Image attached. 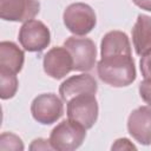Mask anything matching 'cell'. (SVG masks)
<instances>
[{
    "mask_svg": "<svg viewBox=\"0 0 151 151\" xmlns=\"http://www.w3.org/2000/svg\"><path fill=\"white\" fill-rule=\"evenodd\" d=\"M127 131L139 144H151V106H140L130 113Z\"/></svg>",
    "mask_w": 151,
    "mask_h": 151,
    "instance_id": "cell-10",
    "label": "cell"
},
{
    "mask_svg": "<svg viewBox=\"0 0 151 151\" xmlns=\"http://www.w3.org/2000/svg\"><path fill=\"white\" fill-rule=\"evenodd\" d=\"M0 149L1 150H24L22 140L14 133L4 132L0 136Z\"/></svg>",
    "mask_w": 151,
    "mask_h": 151,
    "instance_id": "cell-16",
    "label": "cell"
},
{
    "mask_svg": "<svg viewBox=\"0 0 151 151\" xmlns=\"http://www.w3.org/2000/svg\"><path fill=\"white\" fill-rule=\"evenodd\" d=\"M139 94L140 98L151 106V79H144L139 84Z\"/></svg>",
    "mask_w": 151,
    "mask_h": 151,
    "instance_id": "cell-18",
    "label": "cell"
},
{
    "mask_svg": "<svg viewBox=\"0 0 151 151\" xmlns=\"http://www.w3.org/2000/svg\"><path fill=\"white\" fill-rule=\"evenodd\" d=\"M31 113L38 123L51 125L64 114L63 99L54 93L39 94L31 104Z\"/></svg>",
    "mask_w": 151,
    "mask_h": 151,
    "instance_id": "cell-7",
    "label": "cell"
},
{
    "mask_svg": "<svg viewBox=\"0 0 151 151\" xmlns=\"http://www.w3.org/2000/svg\"><path fill=\"white\" fill-rule=\"evenodd\" d=\"M132 44L138 55L151 51V17L139 14L132 28Z\"/></svg>",
    "mask_w": 151,
    "mask_h": 151,
    "instance_id": "cell-13",
    "label": "cell"
},
{
    "mask_svg": "<svg viewBox=\"0 0 151 151\" xmlns=\"http://www.w3.org/2000/svg\"><path fill=\"white\" fill-rule=\"evenodd\" d=\"M31 150H53L51 143H50V139L46 140V139H42V138H38V139H34L29 146Z\"/></svg>",
    "mask_w": 151,
    "mask_h": 151,
    "instance_id": "cell-20",
    "label": "cell"
},
{
    "mask_svg": "<svg viewBox=\"0 0 151 151\" xmlns=\"http://www.w3.org/2000/svg\"><path fill=\"white\" fill-rule=\"evenodd\" d=\"M20 45L28 52H41L51 42L48 27L40 20L31 19L20 27L18 35Z\"/></svg>",
    "mask_w": 151,
    "mask_h": 151,
    "instance_id": "cell-5",
    "label": "cell"
},
{
    "mask_svg": "<svg viewBox=\"0 0 151 151\" xmlns=\"http://www.w3.org/2000/svg\"><path fill=\"white\" fill-rule=\"evenodd\" d=\"M111 149L112 150H136L137 147L127 138H119L114 142Z\"/></svg>",
    "mask_w": 151,
    "mask_h": 151,
    "instance_id": "cell-19",
    "label": "cell"
},
{
    "mask_svg": "<svg viewBox=\"0 0 151 151\" xmlns=\"http://www.w3.org/2000/svg\"><path fill=\"white\" fill-rule=\"evenodd\" d=\"M40 5L35 0H1L0 17L6 21H28L39 13Z\"/></svg>",
    "mask_w": 151,
    "mask_h": 151,
    "instance_id": "cell-9",
    "label": "cell"
},
{
    "mask_svg": "<svg viewBox=\"0 0 151 151\" xmlns=\"http://www.w3.org/2000/svg\"><path fill=\"white\" fill-rule=\"evenodd\" d=\"M42 66L47 76L53 79H61L73 70V59L65 46H55L44 55Z\"/></svg>",
    "mask_w": 151,
    "mask_h": 151,
    "instance_id": "cell-8",
    "label": "cell"
},
{
    "mask_svg": "<svg viewBox=\"0 0 151 151\" xmlns=\"http://www.w3.org/2000/svg\"><path fill=\"white\" fill-rule=\"evenodd\" d=\"M101 58L112 55H132L131 44L127 35L122 31L107 32L100 42Z\"/></svg>",
    "mask_w": 151,
    "mask_h": 151,
    "instance_id": "cell-12",
    "label": "cell"
},
{
    "mask_svg": "<svg viewBox=\"0 0 151 151\" xmlns=\"http://www.w3.org/2000/svg\"><path fill=\"white\" fill-rule=\"evenodd\" d=\"M64 46L72 55L74 71L87 72L93 68L97 58V47L91 39L70 37L64 41Z\"/></svg>",
    "mask_w": 151,
    "mask_h": 151,
    "instance_id": "cell-6",
    "label": "cell"
},
{
    "mask_svg": "<svg viewBox=\"0 0 151 151\" xmlns=\"http://www.w3.org/2000/svg\"><path fill=\"white\" fill-rule=\"evenodd\" d=\"M132 2L139 8L151 12V0H132Z\"/></svg>",
    "mask_w": 151,
    "mask_h": 151,
    "instance_id": "cell-21",
    "label": "cell"
},
{
    "mask_svg": "<svg viewBox=\"0 0 151 151\" xmlns=\"http://www.w3.org/2000/svg\"><path fill=\"white\" fill-rule=\"evenodd\" d=\"M18 78L15 73L0 68V97L1 99H9L14 97L18 90Z\"/></svg>",
    "mask_w": 151,
    "mask_h": 151,
    "instance_id": "cell-15",
    "label": "cell"
},
{
    "mask_svg": "<svg viewBox=\"0 0 151 151\" xmlns=\"http://www.w3.org/2000/svg\"><path fill=\"white\" fill-rule=\"evenodd\" d=\"M86 137V129L80 124L65 119L53 127L50 134V143L53 150L73 151L78 149Z\"/></svg>",
    "mask_w": 151,
    "mask_h": 151,
    "instance_id": "cell-2",
    "label": "cell"
},
{
    "mask_svg": "<svg viewBox=\"0 0 151 151\" xmlns=\"http://www.w3.org/2000/svg\"><path fill=\"white\" fill-rule=\"evenodd\" d=\"M139 65H140V72L144 79H151V51L142 55Z\"/></svg>",
    "mask_w": 151,
    "mask_h": 151,
    "instance_id": "cell-17",
    "label": "cell"
},
{
    "mask_svg": "<svg viewBox=\"0 0 151 151\" xmlns=\"http://www.w3.org/2000/svg\"><path fill=\"white\" fill-rule=\"evenodd\" d=\"M101 81L113 87H124L136 79V66L132 55H112L101 58L97 64Z\"/></svg>",
    "mask_w": 151,
    "mask_h": 151,
    "instance_id": "cell-1",
    "label": "cell"
},
{
    "mask_svg": "<svg viewBox=\"0 0 151 151\" xmlns=\"http://www.w3.org/2000/svg\"><path fill=\"white\" fill-rule=\"evenodd\" d=\"M98 90V85L96 79L88 73H81L77 76H72L64 80L59 86V94L63 101H68L71 98L84 94L91 93L96 94Z\"/></svg>",
    "mask_w": 151,
    "mask_h": 151,
    "instance_id": "cell-11",
    "label": "cell"
},
{
    "mask_svg": "<svg viewBox=\"0 0 151 151\" xmlns=\"http://www.w3.org/2000/svg\"><path fill=\"white\" fill-rule=\"evenodd\" d=\"M66 28L76 35L88 34L97 24L96 13L92 7L84 2H74L66 7L63 14Z\"/></svg>",
    "mask_w": 151,
    "mask_h": 151,
    "instance_id": "cell-3",
    "label": "cell"
},
{
    "mask_svg": "<svg viewBox=\"0 0 151 151\" xmlns=\"http://www.w3.org/2000/svg\"><path fill=\"white\" fill-rule=\"evenodd\" d=\"M25 54L13 41L0 42V68L19 73L24 66Z\"/></svg>",
    "mask_w": 151,
    "mask_h": 151,
    "instance_id": "cell-14",
    "label": "cell"
},
{
    "mask_svg": "<svg viewBox=\"0 0 151 151\" xmlns=\"http://www.w3.org/2000/svg\"><path fill=\"white\" fill-rule=\"evenodd\" d=\"M66 104V113L70 120L80 124L86 130L91 129L97 122L99 107L94 94H79L71 98Z\"/></svg>",
    "mask_w": 151,
    "mask_h": 151,
    "instance_id": "cell-4",
    "label": "cell"
}]
</instances>
